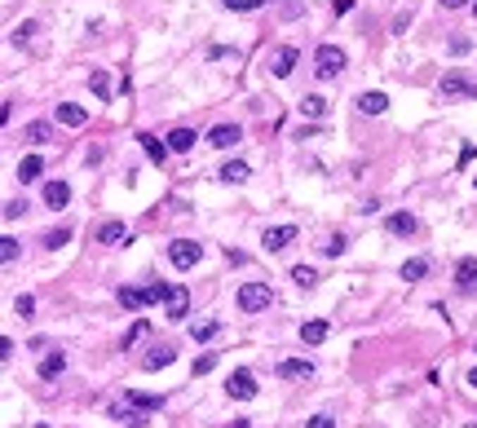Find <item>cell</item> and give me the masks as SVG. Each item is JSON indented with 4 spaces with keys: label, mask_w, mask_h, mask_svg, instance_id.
Masks as SVG:
<instances>
[{
    "label": "cell",
    "mask_w": 477,
    "mask_h": 428,
    "mask_svg": "<svg viewBox=\"0 0 477 428\" xmlns=\"http://www.w3.org/2000/svg\"><path fill=\"white\" fill-rule=\"evenodd\" d=\"M217 177H221V181H235V186H239V181H248V177H252V168H248V163H239V159H230Z\"/></svg>",
    "instance_id": "cell-24"
},
{
    "label": "cell",
    "mask_w": 477,
    "mask_h": 428,
    "mask_svg": "<svg viewBox=\"0 0 477 428\" xmlns=\"http://www.w3.org/2000/svg\"><path fill=\"white\" fill-rule=\"evenodd\" d=\"M23 208H27V203H5V221H13V217H23Z\"/></svg>",
    "instance_id": "cell-43"
},
{
    "label": "cell",
    "mask_w": 477,
    "mask_h": 428,
    "mask_svg": "<svg viewBox=\"0 0 477 428\" xmlns=\"http://www.w3.org/2000/svg\"><path fill=\"white\" fill-rule=\"evenodd\" d=\"M0 256H5V265H13V260H18V239H0Z\"/></svg>",
    "instance_id": "cell-34"
},
{
    "label": "cell",
    "mask_w": 477,
    "mask_h": 428,
    "mask_svg": "<svg viewBox=\"0 0 477 428\" xmlns=\"http://www.w3.org/2000/svg\"><path fill=\"white\" fill-rule=\"evenodd\" d=\"M115 296H120V305H124V309H133V314L151 305V301H146V287H120Z\"/></svg>",
    "instance_id": "cell-17"
},
{
    "label": "cell",
    "mask_w": 477,
    "mask_h": 428,
    "mask_svg": "<svg viewBox=\"0 0 477 428\" xmlns=\"http://www.w3.org/2000/svg\"><path fill=\"white\" fill-rule=\"evenodd\" d=\"M137 141H142V151L151 155L155 163H163V159H168V151H173L168 141H159V137H151V133H137Z\"/></svg>",
    "instance_id": "cell-15"
},
{
    "label": "cell",
    "mask_w": 477,
    "mask_h": 428,
    "mask_svg": "<svg viewBox=\"0 0 477 428\" xmlns=\"http://www.w3.org/2000/svg\"><path fill=\"white\" fill-rule=\"evenodd\" d=\"M385 225H389V234H407V239L416 234V217H411V212H389Z\"/></svg>",
    "instance_id": "cell-16"
},
{
    "label": "cell",
    "mask_w": 477,
    "mask_h": 428,
    "mask_svg": "<svg viewBox=\"0 0 477 428\" xmlns=\"http://www.w3.org/2000/svg\"><path fill=\"white\" fill-rule=\"evenodd\" d=\"M208 141L217 146V151H230L235 141H243V128H239V124H217V128L208 133Z\"/></svg>",
    "instance_id": "cell-8"
},
{
    "label": "cell",
    "mask_w": 477,
    "mask_h": 428,
    "mask_svg": "<svg viewBox=\"0 0 477 428\" xmlns=\"http://www.w3.org/2000/svg\"><path fill=\"white\" fill-rule=\"evenodd\" d=\"M301 340H305V344H323V340H327V322H323V318L305 322V327H301Z\"/></svg>",
    "instance_id": "cell-26"
},
{
    "label": "cell",
    "mask_w": 477,
    "mask_h": 428,
    "mask_svg": "<svg viewBox=\"0 0 477 428\" xmlns=\"http://www.w3.org/2000/svg\"><path fill=\"white\" fill-rule=\"evenodd\" d=\"M345 71V49L340 44H318V54H314V75L318 80H336Z\"/></svg>",
    "instance_id": "cell-1"
},
{
    "label": "cell",
    "mask_w": 477,
    "mask_h": 428,
    "mask_svg": "<svg viewBox=\"0 0 477 428\" xmlns=\"http://www.w3.org/2000/svg\"><path fill=\"white\" fill-rule=\"evenodd\" d=\"M301 115H309V120H323V115H327V97H318V93L301 97Z\"/></svg>",
    "instance_id": "cell-22"
},
{
    "label": "cell",
    "mask_w": 477,
    "mask_h": 428,
    "mask_svg": "<svg viewBox=\"0 0 477 428\" xmlns=\"http://www.w3.org/2000/svg\"><path fill=\"white\" fill-rule=\"evenodd\" d=\"M62 243H71V229H49V234H44V248H62Z\"/></svg>",
    "instance_id": "cell-33"
},
{
    "label": "cell",
    "mask_w": 477,
    "mask_h": 428,
    "mask_svg": "<svg viewBox=\"0 0 477 428\" xmlns=\"http://www.w3.org/2000/svg\"><path fill=\"white\" fill-rule=\"evenodd\" d=\"M85 120H89V111H85V106H75V102H62V106H58V124H67V128H80Z\"/></svg>",
    "instance_id": "cell-14"
},
{
    "label": "cell",
    "mask_w": 477,
    "mask_h": 428,
    "mask_svg": "<svg viewBox=\"0 0 477 428\" xmlns=\"http://www.w3.org/2000/svg\"><path fill=\"white\" fill-rule=\"evenodd\" d=\"M146 301H168V283H151L146 287Z\"/></svg>",
    "instance_id": "cell-38"
},
{
    "label": "cell",
    "mask_w": 477,
    "mask_h": 428,
    "mask_svg": "<svg viewBox=\"0 0 477 428\" xmlns=\"http://www.w3.org/2000/svg\"><path fill=\"white\" fill-rule=\"evenodd\" d=\"M292 278H296V287H314V283H318V274L309 270V265H296V270H292Z\"/></svg>",
    "instance_id": "cell-32"
},
{
    "label": "cell",
    "mask_w": 477,
    "mask_h": 428,
    "mask_svg": "<svg viewBox=\"0 0 477 428\" xmlns=\"http://www.w3.org/2000/svg\"><path fill=\"white\" fill-rule=\"evenodd\" d=\"M340 252H345V239H340V234L323 243V256H340Z\"/></svg>",
    "instance_id": "cell-40"
},
{
    "label": "cell",
    "mask_w": 477,
    "mask_h": 428,
    "mask_svg": "<svg viewBox=\"0 0 477 428\" xmlns=\"http://www.w3.org/2000/svg\"><path fill=\"white\" fill-rule=\"evenodd\" d=\"M212 367H217V358H212V353H204V358H194V375H208Z\"/></svg>",
    "instance_id": "cell-39"
},
{
    "label": "cell",
    "mask_w": 477,
    "mask_h": 428,
    "mask_svg": "<svg viewBox=\"0 0 477 428\" xmlns=\"http://www.w3.org/2000/svg\"><path fill=\"white\" fill-rule=\"evenodd\" d=\"M358 111H363V115H385L389 111V97L385 93H363V97H358Z\"/></svg>",
    "instance_id": "cell-18"
},
{
    "label": "cell",
    "mask_w": 477,
    "mask_h": 428,
    "mask_svg": "<svg viewBox=\"0 0 477 428\" xmlns=\"http://www.w3.org/2000/svg\"><path fill=\"white\" fill-rule=\"evenodd\" d=\"M173 358H177V349H168V344H159V349H151L142 358V367L146 371H159V367H173Z\"/></svg>",
    "instance_id": "cell-13"
},
{
    "label": "cell",
    "mask_w": 477,
    "mask_h": 428,
    "mask_svg": "<svg viewBox=\"0 0 477 428\" xmlns=\"http://www.w3.org/2000/svg\"><path fill=\"white\" fill-rule=\"evenodd\" d=\"M142 336H146V318H142V322H133V327H128V340H124V344H133V340H142Z\"/></svg>",
    "instance_id": "cell-41"
},
{
    "label": "cell",
    "mask_w": 477,
    "mask_h": 428,
    "mask_svg": "<svg viewBox=\"0 0 477 428\" xmlns=\"http://www.w3.org/2000/svg\"><path fill=\"white\" fill-rule=\"evenodd\" d=\"M40 172H44V159L40 155H27L18 163V181H40Z\"/></svg>",
    "instance_id": "cell-20"
},
{
    "label": "cell",
    "mask_w": 477,
    "mask_h": 428,
    "mask_svg": "<svg viewBox=\"0 0 477 428\" xmlns=\"http://www.w3.org/2000/svg\"><path fill=\"white\" fill-rule=\"evenodd\" d=\"M23 137H27L31 146H44V141H54V128L36 120V124H27V128H23Z\"/></svg>",
    "instance_id": "cell-23"
},
{
    "label": "cell",
    "mask_w": 477,
    "mask_h": 428,
    "mask_svg": "<svg viewBox=\"0 0 477 428\" xmlns=\"http://www.w3.org/2000/svg\"><path fill=\"white\" fill-rule=\"evenodd\" d=\"M212 336H217V322H212V318H204V322L190 327V340H194V344H204V340H212Z\"/></svg>",
    "instance_id": "cell-28"
},
{
    "label": "cell",
    "mask_w": 477,
    "mask_h": 428,
    "mask_svg": "<svg viewBox=\"0 0 477 428\" xmlns=\"http://www.w3.org/2000/svg\"><path fill=\"white\" fill-rule=\"evenodd\" d=\"M424 274H429V260H407V265H402V278H407V283H416V278H424Z\"/></svg>",
    "instance_id": "cell-29"
},
{
    "label": "cell",
    "mask_w": 477,
    "mask_h": 428,
    "mask_svg": "<svg viewBox=\"0 0 477 428\" xmlns=\"http://www.w3.org/2000/svg\"><path fill=\"white\" fill-rule=\"evenodd\" d=\"M36 31H40L36 23H23V27H13V44H27L31 36H36Z\"/></svg>",
    "instance_id": "cell-36"
},
{
    "label": "cell",
    "mask_w": 477,
    "mask_h": 428,
    "mask_svg": "<svg viewBox=\"0 0 477 428\" xmlns=\"http://www.w3.org/2000/svg\"><path fill=\"white\" fill-rule=\"evenodd\" d=\"M469 384H473V389H477V371H473V375H469Z\"/></svg>",
    "instance_id": "cell-46"
},
{
    "label": "cell",
    "mask_w": 477,
    "mask_h": 428,
    "mask_svg": "<svg viewBox=\"0 0 477 428\" xmlns=\"http://www.w3.org/2000/svg\"><path fill=\"white\" fill-rule=\"evenodd\" d=\"M31 309H36L31 296H18V301H13V314H18V318H31Z\"/></svg>",
    "instance_id": "cell-37"
},
{
    "label": "cell",
    "mask_w": 477,
    "mask_h": 428,
    "mask_svg": "<svg viewBox=\"0 0 477 428\" xmlns=\"http://www.w3.org/2000/svg\"><path fill=\"white\" fill-rule=\"evenodd\" d=\"M296 62H301V54H296V49L287 44V49H278V54H274V62H270V71H274L278 80H287V75L296 71Z\"/></svg>",
    "instance_id": "cell-9"
},
{
    "label": "cell",
    "mask_w": 477,
    "mask_h": 428,
    "mask_svg": "<svg viewBox=\"0 0 477 428\" xmlns=\"http://www.w3.org/2000/svg\"><path fill=\"white\" fill-rule=\"evenodd\" d=\"M469 0H442V9H464Z\"/></svg>",
    "instance_id": "cell-45"
},
{
    "label": "cell",
    "mask_w": 477,
    "mask_h": 428,
    "mask_svg": "<svg viewBox=\"0 0 477 428\" xmlns=\"http://www.w3.org/2000/svg\"><path fill=\"white\" fill-rule=\"evenodd\" d=\"M261 5H266V0H225V9H235V13H252Z\"/></svg>",
    "instance_id": "cell-35"
},
{
    "label": "cell",
    "mask_w": 477,
    "mask_h": 428,
    "mask_svg": "<svg viewBox=\"0 0 477 428\" xmlns=\"http://www.w3.org/2000/svg\"><path fill=\"white\" fill-rule=\"evenodd\" d=\"M89 89H93L97 102H111V75H106V71H93V75H89Z\"/></svg>",
    "instance_id": "cell-21"
},
{
    "label": "cell",
    "mask_w": 477,
    "mask_h": 428,
    "mask_svg": "<svg viewBox=\"0 0 477 428\" xmlns=\"http://www.w3.org/2000/svg\"><path fill=\"white\" fill-rule=\"evenodd\" d=\"M314 375V362L309 358H287V362H278V380H309Z\"/></svg>",
    "instance_id": "cell-5"
},
{
    "label": "cell",
    "mask_w": 477,
    "mask_h": 428,
    "mask_svg": "<svg viewBox=\"0 0 477 428\" xmlns=\"http://www.w3.org/2000/svg\"><path fill=\"white\" fill-rule=\"evenodd\" d=\"M128 406H137V410H163V398H155V393H128Z\"/></svg>",
    "instance_id": "cell-25"
},
{
    "label": "cell",
    "mask_w": 477,
    "mask_h": 428,
    "mask_svg": "<svg viewBox=\"0 0 477 428\" xmlns=\"http://www.w3.org/2000/svg\"><path fill=\"white\" fill-rule=\"evenodd\" d=\"M44 203L49 208H67L71 203V186H67V181H49V186H44Z\"/></svg>",
    "instance_id": "cell-11"
},
{
    "label": "cell",
    "mask_w": 477,
    "mask_h": 428,
    "mask_svg": "<svg viewBox=\"0 0 477 428\" xmlns=\"http://www.w3.org/2000/svg\"><path fill=\"white\" fill-rule=\"evenodd\" d=\"M305 428H336V420H332V415H314V420H309Z\"/></svg>",
    "instance_id": "cell-42"
},
{
    "label": "cell",
    "mask_w": 477,
    "mask_h": 428,
    "mask_svg": "<svg viewBox=\"0 0 477 428\" xmlns=\"http://www.w3.org/2000/svg\"><path fill=\"white\" fill-rule=\"evenodd\" d=\"M199 256H204V248H199L194 239H177L173 248H168V260H173L177 270H190V265H199Z\"/></svg>",
    "instance_id": "cell-3"
},
{
    "label": "cell",
    "mask_w": 477,
    "mask_h": 428,
    "mask_svg": "<svg viewBox=\"0 0 477 428\" xmlns=\"http://www.w3.org/2000/svg\"><path fill=\"white\" fill-rule=\"evenodd\" d=\"M225 393L230 398H239V402H252L256 398V380H252V371H235L225 380Z\"/></svg>",
    "instance_id": "cell-4"
},
{
    "label": "cell",
    "mask_w": 477,
    "mask_h": 428,
    "mask_svg": "<svg viewBox=\"0 0 477 428\" xmlns=\"http://www.w3.org/2000/svg\"><path fill=\"white\" fill-rule=\"evenodd\" d=\"M442 93H473L477 97V89L464 84V75H447V80H442Z\"/></svg>",
    "instance_id": "cell-31"
},
{
    "label": "cell",
    "mask_w": 477,
    "mask_h": 428,
    "mask_svg": "<svg viewBox=\"0 0 477 428\" xmlns=\"http://www.w3.org/2000/svg\"><path fill=\"white\" fill-rule=\"evenodd\" d=\"M62 371H67V358H62V353H44L40 358V375H44V380H58Z\"/></svg>",
    "instance_id": "cell-19"
},
{
    "label": "cell",
    "mask_w": 477,
    "mask_h": 428,
    "mask_svg": "<svg viewBox=\"0 0 477 428\" xmlns=\"http://www.w3.org/2000/svg\"><path fill=\"white\" fill-rule=\"evenodd\" d=\"M168 146H173L177 155H186L190 146H194V133H190V128H173V133H168Z\"/></svg>",
    "instance_id": "cell-27"
},
{
    "label": "cell",
    "mask_w": 477,
    "mask_h": 428,
    "mask_svg": "<svg viewBox=\"0 0 477 428\" xmlns=\"http://www.w3.org/2000/svg\"><path fill=\"white\" fill-rule=\"evenodd\" d=\"M124 239H128V225L124 221H106L102 229H97V243H106V248H120Z\"/></svg>",
    "instance_id": "cell-10"
},
{
    "label": "cell",
    "mask_w": 477,
    "mask_h": 428,
    "mask_svg": "<svg viewBox=\"0 0 477 428\" xmlns=\"http://www.w3.org/2000/svg\"><path fill=\"white\" fill-rule=\"evenodd\" d=\"M473 186H477V181H473Z\"/></svg>",
    "instance_id": "cell-49"
},
{
    "label": "cell",
    "mask_w": 477,
    "mask_h": 428,
    "mask_svg": "<svg viewBox=\"0 0 477 428\" xmlns=\"http://www.w3.org/2000/svg\"><path fill=\"white\" fill-rule=\"evenodd\" d=\"M455 283H459V291H473V287H477V260H473V256H464V260L455 265Z\"/></svg>",
    "instance_id": "cell-12"
},
{
    "label": "cell",
    "mask_w": 477,
    "mask_h": 428,
    "mask_svg": "<svg viewBox=\"0 0 477 428\" xmlns=\"http://www.w3.org/2000/svg\"><path fill=\"white\" fill-rule=\"evenodd\" d=\"M292 239H296V225H274V229H266V234H261V243H266V252H283Z\"/></svg>",
    "instance_id": "cell-7"
},
{
    "label": "cell",
    "mask_w": 477,
    "mask_h": 428,
    "mask_svg": "<svg viewBox=\"0 0 477 428\" xmlns=\"http://www.w3.org/2000/svg\"><path fill=\"white\" fill-rule=\"evenodd\" d=\"M473 18H477V0H473Z\"/></svg>",
    "instance_id": "cell-47"
},
{
    "label": "cell",
    "mask_w": 477,
    "mask_h": 428,
    "mask_svg": "<svg viewBox=\"0 0 477 428\" xmlns=\"http://www.w3.org/2000/svg\"><path fill=\"white\" fill-rule=\"evenodd\" d=\"M163 309H168L173 322H182V318L190 314V291H186V287H168V301H163Z\"/></svg>",
    "instance_id": "cell-6"
},
{
    "label": "cell",
    "mask_w": 477,
    "mask_h": 428,
    "mask_svg": "<svg viewBox=\"0 0 477 428\" xmlns=\"http://www.w3.org/2000/svg\"><path fill=\"white\" fill-rule=\"evenodd\" d=\"M354 5H358V0H332V9H336V13H349Z\"/></svg>",
    "instance_id": "cell-44"
},
{
    "label": "cell",
    "mask_w": 477,
    "mask_h": 428,
    "mask_svg": "<svg viewBox=\"0 0 477 428\" xmlns=\"http://www.w3.org/2000/svg\"><path fill=\"white\" fill-rule=\"evenodd\" d=\"M270 305V283H243L239 287V309L243 314H261Z\"/></svg>",
    "instance_id": "cell-2"
},
{
    "label": "cell",
    "mask_w": 477,
    "mask_h": 428,
    "mask_svg": "<svg viewBox=\"0 0 477 428\" xmlns=\"http://www.w3.org/2000/svg\"><path fill=\"white\" fill-rule=\"evenodd\" d=\"M111 420H124V424H142V410H137V406H111Z\"/></svg>",
    "instance_id": "cell-30"
},
{
    "label": "cell",
    "mask_w": 477,
    "mask_h": 428,
    "mask_svg": "<svg viewBox=\"0 0 477 428\" xmlns=\"http://www.w3.org/2000/svg\"><path fill=\"white\" fill-rule=\"evenodd\" d=\"M36 428H49V424H36Z\"/></svg>",
    "instance_id": "cell-48"
}]
</instances>
